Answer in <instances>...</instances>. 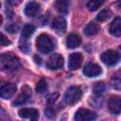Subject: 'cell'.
Instances as JSON below:
<instances>
[{
	"instance_id": "6",
	"label": "cell",
	"mask_w": 121,
	"mask_h": 121,
	"mask_svg": "<svg viewBox=\"0 0 121 121\" xmlns=\"http://www.w3.org/2000/svg\"><path fill=\"white\" fill-rule=\"evenodd\" d=\"M74 118L77 121H92L96 118V115L95 112L87 109H78Z\"/></svg>"
},
{
	"instance_id": "31",
	"label": "cell",
	"mask_w": 121,
	"mask_h": 121,
	"mask_svg": "<svg viewBox=\"0 0 121 121\" xmlns=\"http://www.w3.org/2000/svg\"><path fill=\"white\" fill-rule=\"evenodd\" d=\"M2 22H3V19H2V16L0 15V26L2 25Z\"/></svg>"
},
{
	"instance_id": "19",
	"label": "cell",
	"mask_w": 121,
	"mask_h": 121,
	"mask_svg": "<svg viewBox=\"0 0 121 121\" xmlns=\"http://www.w3.org/2000/svg\"><path fill=\"white\" fill-rule=\"evenodd\" d=\"M35 31V27L34 26L32 25H26L24 27H23V30H22V41H27V39L33 34V32Z\"/></svg>"
},
{
	"instance_id": "7",
	"label": "cell",
	"mask_w": 121,
	"mask_h": 121,
	"mask_svg": "<svg viewBox=\"0 0 121 121\" xmlns=\"http://www.w3.org/2000/svg\"><path fill=\"white\" fill-rule=\"evenodd\" d=\"M46 65L51 70H58L63 66V58L60 54H53L46 62Z\"/></svg>"
},
{
	"instance_id": "4",
	"label": "cell",
	"mask_w": 121,
	"mask_h": 121,
	"mask_svg": "<svg viewBox=\"0 0 121 121\" xmlns=\"http://www.w3.org/2000/svg\"><path fill=\"white\" fill-rule=\"evenodd\" d=\"M101 60L109 66H113L119 60V54L115 50H107L101 55Z\"/></svg>"
},
{
	"instance_id": "20",
	"label": "cell",
	"mask_w": 121,
	"mask_h": 121,
	"mask_svg": "<svg viewBox=\"0 0 121 121\" xmlns=\"http://www.w3.org/2000/svg\"><path fill=\"white\" fill-rule=\"evenodd\" d=\"M112 15V12L109 9H105L103 10H101L97 16H96V19L99 21V22H104V21H107L109 18H111Z\"/></svg>"
},
{
	"instance_id": "30",
	"label": "cell",
	"mask_w": 121,
	"mask_h": 121,
	"mask_svg": "<svg viewBox=\"0 0 121 121\" xmlns=\"http://www.w3.org/2000/svg\"><path fill=\"white\" fill-rule=\"evenodd\" d=\"M34 58H35V60H36V62H38V63H41V60H40V58H39V57L35 56Z\"/></svg>"
},
{
	"instance_id": "15",
	"label": "cell",
	"mask_w": 121,
	"mask_h": 121,
	"mask_svg": "<svg viewBox=\"0 0 121 121\" xmlns=\"http://www.w3.org/2000/svg\"><path fill=\"white\" fill-rule=\"evenodd\" d=\"M108 106H109V110L112 113L118 114L120 112V111H121V101H120L119 96H112V97H111L110 100H109Z\"/></svg>"
},
{
	"instance_id": "17",
	"label": "cell",
	"mask_w": 121,
	"mask_h": 121,
	"mask_svg": "<svg viewBox=\"0 0 121 121\" xmlns=\"http://www.w3.org/2000/svg\"><path fill=\"white\" fill-rule=\"evenodd\" d=\"M80 44V38L77 34H70L66 39V46L68 48H76Z\"/></svg>"
},
{
	"instance_id": "11",
	"label": "cell",
	"mask_w": 121,
	"mask_h": 121,
	"mask_svg": "<svg viewBox=\"0 0 121 121\" xmlns=\"http://www.w3.org/2000/svg\"><path fill=\"white\" fill-rule=\"evenodd\" d=\"M83 57L81 55V53L77 52V53H73L69 56V60H68V67L71 70H76L78 68H79V66L81 65Z\"/></svg>"
},
{
	"instance_id": "5",
	"label": "cell",
	"mask_w": 121,
	"mask_h": 121,
	"mask_svg": "<svg viewBox=\"0 0 121 121\" xmlns=\"http://www.w3.org/2000/svg\"><path fill=\"white\" fill-rule=\"evenodd\" d=\"M16 92V85L11 82H4L0 84V96L2 98H10Z\"/></svg>"
},
{
	"instance_id": "1",
	"label": "cell",
	"mask_w": 121,
	"mask_h": 121,
	"mask_svg": "<svg viewBox=\"0 0 121 121\" xmlns=\"http://www.w3.org/2000/svg\"><path fill=\"white\" fill-rule=\"evenodd\" d=\"M20 67V61L16 56L11 53L0 55V70L6 72H14Z\"/></svg>"
},
{
	"instance_id": "12",
	"label": "cell",
	"mask_w": 121,
	"mask_h": 121,
	"mask_svg": "<svg viewBox=\"0 0 121 121\" xmlns=\"http://www.w3.org/2000/svg\"><path fill=\"white\" fill-rule=\"evenodd\" d=\"M52 28L58 33V34H63L66 30V21L63 17L61 16H59V17H56L53 22H52V25H51Z\"/></svg>"
},
{
	"instance_id": "8",
	"label": "cell",
	"mask_w": 121,
	"mask_h": 121,
	"mask_svg": "<svg viewBox=\"0 0 121 121\" xmlns=\"http://www.w3.org/2000/svg\"><path fill=\"white\" fill-rule=\"evenodd\" d=\"M101 73H102V69L96 63H88L83 68V74L89 78L99 76Z\"/></svg>"
},
{
	"instance_id": "25",
	"label": "cell",
	"mask_w": 121,
	"mask_h": 121,
	"mask_svg": "<svg viewBox=\"0 0 121 121\" xmlns=\"http://www.w3.org/2000/svg\"><path fill=\"white\" fill-rule=\"evenodd\" d=\"M10 43H11L10 41L3 33H0V46H7L9 45Z\"/></svg>"
},
{
	"instance_id": "29",
	"label": "cell",
	"mask_w": 121,
	"mask_h": 121,
	"mask_svg": "<svg viewBox=\"0 0 121 121\" xmlns=\"http://www.w3.org/2000/svg\"><path fill=\"white\" fill-rule=\"evenodd\" d=\"M8 1H9V3H10L12 5H19L22 0H8Z\"/></svg>"
},
{
	"instance_id": "21",
	"label": "cell",
	"mask_w": 121,
	"mask_h": 121,
	"mask_svg": "<svg viewBox=\"0 0 121 121\" xmlns=\"http://www.w3.org/2000/svg\"><path fill=\"white\" fill-rule=\"evenodd\" d=\"M104 1L105 0H89V2L87 3V8L89 10L95 11L104 3Z\"/></svg>"
},
{
	"instance_id": "32",
	"label": "cell",
	"mask_w": 121,
	"mask_h": 121,
	"mask_svg": "<svg viewBox=\"0 0 121 121\" xmlns=\"http://www.w3.org/2000/svg\"><path fill=\"white\" fill-rule=\"evenodd\" d=\"M0 6H1V4H0Z\"/></svg>"
},
{
	"instance_id": "10",
	"label": "cell",
	"mask_w": 121,
	"mask_h": 121,
	"mask_svg": "<svg viewBox=\"0 0 121 121\" xmlns=\"http://www.w3.org/2000/svg\"><path fill=\"white\" fill-rule=\"evenodd\" d=\"M18 114L21 118H26L29 120H37L39 118V112L36 109L32 108H24L18 112Z\"/></svg>"
},
{
	"instance_id": "18",
	"label": "cell",
	"mask_w": 121,
	"mask_h": 121,
	"mask_svg": "<svg viewBox=\"0 0 121 121\" xmlns=\"http://www.w3.org/2000/svg\"><path fill=\"white\" fill-rule=\"evenodd\" d=\"M99 29H100V26L98 24L95 22H91L84 27V34L87 36H94L98 33Z\"/></svg>"
},
{
	"instance_id": "27",
	"label": "cell",
	"mask_w": 121,
	"mask_h": 121,
	"mask_svg": "<svg viewBox=\"0 0 121 121\" xmlns=\"http://www.w3.org/2000/svg\"><path fill=\"white\" fill-rule=\"evenodd\" d=\"M45 114L48 116V117H53L54 116V111L52 108H47L45 110Z\"/></svg>"
},
{
	"instance_id": "16",
	"label": "cell",
	"mask_w": 121,
	"mask_h": 121,
	"mask_svg": "<svg viewBox=\"0 0 121 121\" xmlns=\"http://www.w3.org/2000/svg\"><path fill=\"white\" fill-rule=\"evenodd\" d=\"M69 7H70V0H56L55 8L61 14L68 13Z\"/></svg>"
},
{
	"instance_id": "24",
	"label": "cell",
	"mask_w": 121,
	"mask_h": 121,
	"mask_svg": "<svg viewBox=\"0 0 121 121\" xmlns=\"http://www.w3.org/2000/svg\"><path fill=\"white\" fill-rule=\"evenodd\" d=\"M112 86L116 89V90H119L120 89V86H121V79H120V76H119V73L115 74L112 78Z\"/></svg>"
},
{
	"instance_id": "23",
	"label": "cell",
	"mask_w": 121,
	"mask_h": 121,
	"mask_svg": "<svg viewBox=\"0 0 121 121\" xmlns=\"http://www.w3.org/2000/svg\"><path fill=\"white\" fill-rule=\"evenodd\" d=\"M47 89V83H46V80L44 78H42L38 81L37 85H36V91L37 93H40V94H43L45 92V90Z\"/></svg>"
},
{
	"instance_id": "22",
	"label": "cell",
	"mask_w": 121,
	"mask_h": 121,
	"mask_svg": "<svg viewBox=\"0 0 121 121\" xmlns=\"http://www.w3.org/2000/svg\"><path fill=\"white\" fill-rule=\"evenodd\" d=\"M105 88H106V85L104 82L102 81H99V82H96L94 87H93V92L95 95H101L104 91H105Z\"/></svg>"
},
{
	"instance_id": "14",
	"label": "cell",
	"mask_w": 121,
	"mask_h": 121,
	"mask_svg": "<svg viewBox=\"0 0 121 121\" xmlns=\"http://www.w3.org/2000/svg\"><path fill=\"white\" fill-rule=\"evenodd\" d=\"M109 31L112 35L115 37H119L121 35V18L119 16L115 17L112 24L110 25Z\"/></svg>"
},
{
	"instance_id": "9",
	"label": "cell",
	"mask_w": 121,
	"mask_h": 121,
	"mask_svg": "<svg viewBox=\"0 0 121 121\" xmlns=\"http://www.w3.org/2000/svg\"><path fill=\"white\" fill-rule=\"evenodd\" d=\"M31 95V90L28 86L25 85L22 87V92L21 94L18 95V97L15 99V101L13 102V105L14 106H20V105H23L24 103H26L28 98L30 97Z\"/></svg>"
},
{
	"instance_id": "28",
	"label": "cell",
	"mask_w": 121,
	"mask_h": 121,
	"mask_svg": "<svg viewBox=\"0 0 121 121\" xmlns=\"http://www.w3.org/2000/svg\"><path fill=\"white\" fill-rule=\"evenodd\" d=\"M17 26H15L14 25L13 26H9V27H7V31H9L10 33H14V32H16L17 30Z\"/></svg>"
},
{
	"instance_id": "3",
	"label": "cell",
	"mask_w": 121,
	"mask_h": 121,
	"mask_svg": "<svg viewBox=\"0 0 121 121\" xmlns=\"http://www.w3.org/2000/svg\"><path fill=\"white\" fill-rule=\"evenodd\" d=\"M81 95H82V92L78 87L71 86L66 90L63 98H64V101L66 104L73 105L80 99Z\"/></svg>"
},
{
	"instance_id": "13",
	"label": "cell",
	"mask_w": 121,
	"mask_h": 121,
	"mask_svg": "<svg viewBox=\"0 0 121 121\" xmlns=\"http://www.w3.org/2000/svg\"><path fill=\"white\" fill-rule=\"evenodd\" d=\"M41 11V6L36 2H29L25 7V13L28 17H35Z\"/></svg>"
},
{
	"instance_id": "26",
	"label": "cell",
	"mask_w": 121,
	"mask_h": 121,
	"mask_svg": "<svg viewBox=\"0 0 121 121\" xmlns=\"http://www.w3.org/2000/svg\"><path fill=\"white\" fill-rule=\"evenodd\" d=\"M58 95H59L58 93H53V94L49 95L48 97H47V101H48V103H54V102L57 100Z\"/></svg>"
},
{
	"instance_id": "2",
	"label": "cell",
	"mask_w": 121,
	"mask_h": 121,
	"mask_svg": "<svg viewBox=\"0 0 121 121\" xmlns=\"http://www.w3.org/2000/svg\"><path fill=\"white\" fill-rule=\"evenodd\" d=\"M36 45L38 50L43 54L50 53L51 51H53L55 47L53 40L47 34H41L36 41Z\"/></svg>"
}]
</instances>
